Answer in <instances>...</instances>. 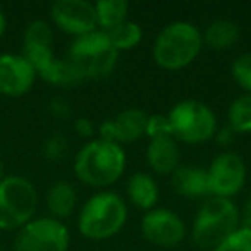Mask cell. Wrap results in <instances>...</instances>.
Returning a JSON list of instances; mask_svg holds the SVG:
<instances>
[{
	"mask_svg": "<svg viewBox=\"0 0 251 251\" xmlns=\"http://www.w3.org/2000/svg\"><path fill=\"white\" fill-rule=\"evenodd\" d=\"M127 205L114 191H101L84 201L77 217V229L93 241L110 239L124 227Z\"/></svg>",
	"mask_w": 251,
	"mask_h": 251,
	"instance_id": "cell-3",
	"label": "cell"
},
{
	"mask_svg": "<svg viewBox=\"0 0 251 251\" xmlns=\"http://www.w3.org/2000/svg\"><path fill=\"white\" fill-rule=\"evenodd\" d=\"M172 184H174L176 191L186 198H205V196L212 195L206 169L179 165L172 172Z\"/></svg>",
	"mask_w": 251,
	"mask_h": 251,
	"instance_id": "cell-16",
	"label": "cell"
},
{
	"mask_svg": "<svg viewBox=\"0 0 251 251\" xmlns=\"http://www.w3.org/2000/svg\"><path fill=\"white\" fill-rule=\"evenodd\" d=\"M148 115L138 107H129L121 110L114 119L105 121L98 127L100 140L112 143H133L147 134Z\"/></svg>",
	"mask_w": 251,
	"mask_h": 251,
	"instance_id": "cell-12",
	"label": "cell"
},
{
	"mask_svg": "<svg viewBox=\"0 0 251 251\" xmlns=\"http://www.w3.org/2000/svg\"><path fill=\"white\" fill-rule=\"evenodd\" d=\"M38 193L23 176H5L0 181V229L19 230L33 220Z\"/></svg>",
	"mask_w": 251,
	"mask_h": 251,
	"instance_id": "cell-6",
	"label": "cell"
},
{
	"mask_svg": "<svg viewBox=\"0 0 251 251\" xmlns=\"http://www.w3.org/2000/svg\"><path fill=\"white\" fill-rule=\"evenodd\" d=\"M239 222H241V227L251 230V195L244 200L243 208H241V212H239Z\"/></svg>",
	"mask_w": 251,
	"mask_h": 251,
	"instance_id": "cell-29",
	"label": "cell"
},
{
	"mask_svg": "<svg viewBox=\"0 0 251 251\" xmlns=\"http://www.w3.org/2000/svg\"><path fill=\"white\" fill-rule=\"evenodd\" d=\"M147 160L157 174H172L179 167V147L172 136H160L150 140L147 148Z\"/></svg>",
	"mask_w": 251,
	"mask_h": 251,
	"instance_id": "cell-15",
	"label": "cell"
},
{
	"mask_svg": "<svg viewBox=\"0 0 251 251\" xmlns=\"http://www.w3.org/2000/svg\"><path fill=\"white\" fill-rule=\"evenodd\" d=\"M212 196L232 198L244 188L246 182V164L243 157L234 151H222L212 160L206 169Z\"/></svg>",
	"mask_w": 251,
	"mask_h": 251,
	"instance_id": "cell-9",
	"label": "cell"
},
{
	"mask_svg": "<svg viewBox=\"0 0 251 251\" xmlns=\"http://www.w3.org/2000/svg\"><path fill=\"white\" fill-rule=\"evenodd\" d=\"M230 74L237 86L243 88L246 93H251V52L243 53L234 60Z\"/></svg>",
	"mask_w": 251,
	"mask_h": 251,
	"instance_id": "cell-24",
	"label": "cell"
},
{
	"mask_svg": "<svg viewBox=\"0 0 251 251\" xmlns=\"http://www.w3.org/2000/svg\"><path fill=\"white\" fill-rule=\"evenodd\" d=\"M239 227V210L232 200L212 196L198 210L193 222V241L201 250H215Z\"/></svg>",
	"mask_w": 251,
	"mask_h": 251,
	"instance_id": "cell-4",
	"label": "cell"
},
{
	"mask_svg": "<svg viewBox=\"0 0 251 251\" xmlns=\"http://www.w3.org/2000/svg\"><path fill=\"white\" fill-rule=\"evenodd\" d=\"M107 35L117 52L119 50H129L140 45V42L143 40V28L138 23L127 19L122 25H119L117 28L110 29Z\"/></svg>",
	"mask_w": 251,
	"mask_h": 251,
	"instance_id": "cell-23",
	"label": "cell"
},
{
	"mask_svg": "<svg viewBox=\"0 0 251 251\" xmlns=\"http://www.w3.org/2000/svg\"><path fill=\"white\" fill-rule=\"evenodd\" d=\"M172 138L189 145L212 140L217 133V117L206 103L198 100H182L167 114Z\"/></svg>",
	"mask_w": 251,
	"mask_h": 251,
	"instance_id": "cell-7",
	"label": "cell"
},
{
	"mask_svg": "<svg viewBox=\"0 0 251 251\" xmlns=\"http://www.w3.org/2000/svg\"><path fill=\"white\" fill-rule=\"evenodd\" d=\"M76 189L71 182L59 181L50 186L47 193V206L52 213V219H67L76 206Z\"/></svg>",
	"mask_w": 251,
	"mask_h": 251,
	"instance_id": "cell-18",
	"label": "cell"
},
{
	"mask_svg": "<svg viewBox=\"0 0 251 251\" xmlns=\"http://www.w3.org/2000/svg\"><path fill=\"white\" fill-rule=\"evenodd\" d=\"M4 179V165H2V160H0V181Z\"/></svg>",
	"mask_w": 251,
	"mask_h": 251,
	"instance_id": "cell-31",
	"label": "cell"
},
{
	"mask_svg": "<svg viewBox=\"0 0 251 251\" xmlns=\"http://www.w3.org/2000/svg\"><path fill=\"white\" fill-rule=\"evenodd\" d=\"M147 136L150 138V140L160 138V136H172L167 115H148Z\"/></svg>",
	"mask_w": 251,
	"mask_h": 251,
	"instance_id": "cell-26",
	"label": "cell"
},
{
	"mask_svg": "<svg viewBox=\"0 0 251 251\" xmlns=\"http://www.w3.org/2000/svg\"><path fill=\"white\" fill-rule=\"evenodd\" d=\"M5 28H7V21H5V16H4V12L0 11V38H2V36H4Z\"/></svg>",
	"mask_w": 251,
	"mask_h": 251,
	"instance_id": "cell-30",
	"label": "cell"
},
{
	"mask_svg": "<svg viewBox=\"0 0 251 251\" xmlns=\"http://www.w3.org/2000/svg\"><path fill=\"white\" fill-rule=\"evenodd\" d=\"M213 251H251V230L239 226Z\"/></svg>",
	"mask_w": 251,
	"mask_h": 251,
	"instance_id": "cell-25",
	"label": "cell"
},
{
	"mask_svg": "<svg viewBox=\"0 0 251 251\" xmlns=\"http://www.w3.org/2000/svg\"><path fill=\"white\" fill-rule=\"evenodd\" d=\"M203 36V45H208L212 49L224 50L230 49L236 45V42L241 36V29L237 23L230 21V19H217V21L210 23L206 26Z\"/></svg>",
	"mask_w": 251,
	"mask_h": 251,
	"instance_id": "cell-19",
	"label": "cell"
},
{
	"mask_svg": "<svg viewBox=\"0 0 251 251\" xmlns=\"http://www.w3.org/2000/svg\"><path fill=\"white\" fill-rule=\"evenodd\" d=\"M141 234L148 243L160 248H174L186 237L182 219L167 208H153L141 220Z\"/></svg>",
	"mask_w": 251,
	"mask_h": 251,
	"instance_id": "cell-11",
	"label": "cell"
},
{
	"mask_svg": "<svg viewBox=\"0 0 251 251\" xmlns=\"http://www.w3.org/2000/svg\"><path fill=\"white\" fill-rule=\"evenodd\" d=\"M69 229L52 217L33 219L18 230L14 251H67Z\"/></svg>",
	"mask_w": 251,
	"mask_h": 251,
	"instance_id": "cell-8",
	"label": "cell"
},
{
	"mask_svg": "<svg viewBox=\"0 0 251 251\" xmlns=\"http://www.w3.org/2000/svg\"><path fill=\"white\" fill-rule=\"evenodd\" d=\"M50 18L60 31L76 38L97 31L95 4L86 0H57L50 7Z\"/></svg>",
	"mask_w": 251,
	"mask_h": 251,
	"instance_id": "cell-10",
	"label": "cell"
},
{
	"mask_svg": "<svg viewBox=\"0 0 251 251\" xmlns=\"http://www.w3.org/2000/svg\"><path fill=\"white\" fill-rule=\"evenodd\" d=\"M67 55L83 79H98L112 74L119 59L108 35L100 29L74 38Z\"/></svg>",
	"mask_w": 251,
	"mask_h": 251,
	"instance_id": "cell-5",
	"label": "cell"
},
{
	"mask_svg": "<svg viewBox=\"0 0 251 251\" xmlns=\"http://www.w3.org/2000/svg\"><path fill=\"white\" fill-rule=\"evenodd\" d=\"M36 71L23 55L2 53L0 55V95L23 97L33 88Z\"/></svg>",
	"mask_w": 251,
	"mask_h": 251,
	"instance_id": "cell-13",
	"label": "cell"
},
{
	"mask_svg": "<svg viewBox=\"0 0 251 251\" xmlns=\"http://www.w3.org/2000/svg\"><path fill=\"white\" fill-rule=\"evenodd\" d=\"M126 169V153L121 145L105 140H91L74 158V174L91 188L114 184Z\"/></svg>",
	"mask_w": 251,
	"mask_h": 251,
	"instance_id": "cell-1",
	"label": "cell"
},
{
	"mask_svg": "<svg viewBox=\"0 0 251 251\" xmlns=\"http://www.w3.org/2000/svg\"><path fill=\"white\" fill-rule=\"evenodd\" d=\"M38 76L42 79H45L47 83L53 84V86H76L83 79L76 67L71 64L69 59H53L45 69H42L38 73Z\"/></svg>",
	"mask_w": 251,
	"mask_h": 251,
	"instance_id": "cell-21",
	"label": "cell"
},
{
	"mask_svg": "<svg viewBox=\"0 0 251 251\" xmlns=\"http://www.w3.org/2000/svg\"><path fill=\"white\" fill-rule=\"evenodd\" d=\"M201 49V31L193 23L174 21L160 29L153 42L151 55L162 69L181 71L195 62Z\"/></svg>",
	"mask_w": 251,
	"mask_h": 251,
	"instance_id": "cell-2",
	"label": "cell"
},
{
	"mask_svg": "<svg viewBox=\"0 0 251 251\" xmlns=\"http://www.w3.org/2000/svg\"><path fill=\"white\" fill-rule=\"evenodd\" d=\"M127 12H129V4L126 0H98L95 4L97 28H100V31L103 33H108L110 29L127 21Z\"/></svg>",
	"mask_w": 251,
	"mask_h": 251,
	"instance_id": "cell-20",
	"label": "cell"
},
{
	"mask_svg": "<svg viewBox=\"0 0 251 251\" xmlns=\"http://www.w3.org/2000/svg\"><path fill=\"white\" fill-rule=\"evenodd\" d=\"M0 251H2V243H0Z\"/></svg>",
	"mask_w": 251,
	"mask_h": 251,
	"instance_id": "cell-32",
	"label": "cell"
},
{
	"mask_svg": "<svg viewBox=\"0 0 251 251\" xmlns=\"http://www.w3.org/2000/svg\"><path fill=\"white\" fill-rule=\"evenodd\" d=\"M74 129H76V133L79 134V136H83V138H91L95 134L93 122H91L90 119H86V117L77 119L76 124H74Z\"/></svg>",
	"mask_w": 251,
	"mask_h": 251,
	"instance_id": "cell-28",
	"label": "cell"
},
{
	"mask_svg": "<svg viewBox=\"0 0 251 251\" xmlns=\"http://www.w3.org/2000/svg\"><path fill=\"white\" fill-rule=\"evenodd\" d=\"M227 117H229V126L234 133H251V93L237 97L229 105Z\"/></svg>",
	"mask_w": 251,
	"mask_h": 251,
	"instance_id": "cell-22",
	"label": "cell"
},
{
	"mask_svg": "<svg viewBox=\"0 0 251 251\" xmlns=\"http://www.w3.org/2000/svg\"><path fill=\"white\" fill-rule=\"evenodd\" d=\"M66 151V143H64L62 136H53L47 141L45 155L49 158H60Z\"/></svg>",
	"mask_w": 251,
	"mask_h": 251,
	"instance_id": "cell-27",
	"label": "cell"
},
{
	"mask_svg": "<svg viewBox=\"0 0 251 251\" xmlns=\"http://www.w3.org/2000/svg\"><path fill=\"white\" fill-rule=\"evenodd\" d=\"M23 57L28 60L36 71V76L45 69L53 57V31L52 26L43 19L29 23L23 40Z\"/></svg>",
	"mask_w": 251,
	"mask_h": 251,
	"instance_id": "cell-14",
	"label": "cell"
},
{
	"mask_svg": "<svg viewBox=\"0 0 251 251\" xmlns=\"http://www.w3.org/2000/svg\"><path fill=\"white\" fill-rule=\"evenodd\" d=\"M126 191L129 196V201L140 210H150L155 208L158 201V184L150 174L147 172H136L129 177L126 184Z\"/></svg>",
	"mask_w": 251,
	"mask_h": 251,
	"instance_id": "cell-17",
	"label": "cell"
}]
</instances>
